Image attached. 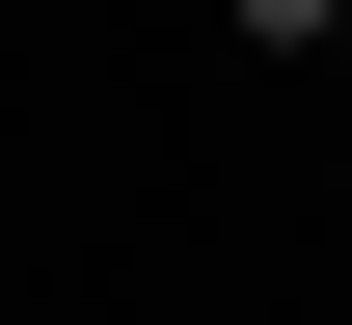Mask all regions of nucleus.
Listing matches in <instances>:
<instances>
[{"instance_id":"nucleus-1","label":"nucleus","mask_w":352,"mask_h":325,"mask_svg":"<svg viewBox=\"0 0 352 325\" xmlns=\"http://www.w3.org/2000/svg\"><path fill=\"white\" fill-rule=\"evenodd\" d=\"M244 27H271V54H325V27H352V0H244Z\"/></svg>"},{"instance_id":"nucleus-2","label":"nucleus","mask_w":352,"mask_h":325,"mask_svg":"<svg viewBox=\"0 0 352 325\" xmlns=\"http://www.w3.org/2000/svg\"><path fill=\"white\" fill-rule=\"evenodd\" d=\"M325 54H352V27H325Z\"/></svg>"}]
</instances>
